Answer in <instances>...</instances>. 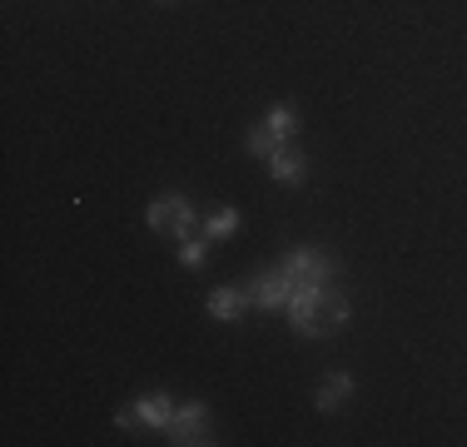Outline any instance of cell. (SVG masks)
<instances>
[{
	"label": "cell",
	"instance_id": "6da1fadb",
	"mask_svg": "<svg viewBox=\"0 0 467 447\" xmlns=\"http://www.w3.org/2000/svg\"><path fill=\"white\" fill-rule=\"evenodd\" d=\"M284 313H288V329H294L298 338H329V333L348 329V319H353L348 298L333 284H298L294 294H288Z\"/></svg>",
	"mask_w": 467,
	"mask_h": 447
},
{
	"label": "cell",
	"instance_id": "7a4b0ae2",
	"mask_svg": "<svg viewBox=\"0 0 467 447\" xmlns=\"http://www.w3.org/2000/svg\"><path fill=\"white\" fill-rule=\"evenodd\" d=\"M149 229L154 234H170V239H194V204L184 199V194H164V199H154L149 204Z\"/></svg>",
	"mask_w": 467,
	"mask_h": 447
},
{
	"label": "cell",
	"instance_id": "3957f363",
	"mask_svg": "<svg viewBox=\"0 0 467 447\" xmlns=\"http://www.w3.org/2000/svg\"><path fill=\"white\" fill-rule=\"evenodd\" d=\"M288 274V284H333V274H339V264H333V254H323V249H294V254H284V264H278Z\"/></svg>",
	"mask_w": 467,
	"mask_h": 447
},
{
	"label": "cell",
	"instance_id": "277c9868",
	"mask_svg": "<svg viewBox=\"0 0 467 447\" xmlns=\"http://www.w3.org/2000/svg\"><path fill=\"white\" fill-rule=\"evenodd\" d=\"M244 294H249V309H264L269 313V309H284L288 294H294V284H288L284 268H259V274L249 278Z\"/></svg>",
	"mask_w": 467,
	"mask_h": 447
},
{
	"label": "cell",
	"instance_id": "5b68a950",
	"mask_svg": "<svg viewBox=\"0 0 467 447\" xmlns=\"http://www.w3.org/2000/svg\"><path fill=\"white\" fill-rule=\"evenodd\" d=\"M164 433H170V443H180V447H204V443H214V437H209V408H204V403L174 408V423L164 427Z\"/></svg>",
	"mask_w": 467,
	"mask_h": 447
},
{
	"label": "cell",
	"instance_id": "8992f818",
	"mask_svg": "<svg viewBox=\"0 0 467 447\" xmlns=\"http://www.w3.org/2000/svg\"><path fill=\"white\" fill-rule=\"evenodd\" d=\"M264 164H269V174H274L278 184H304V174H308V160H304V149L298 145H278Z\"/></svg>",
	"mask_w": 467,
	"mask_h": 447
},
{
	"label": "cell",
	"instance_id": "52a82bcc",
	"mask_svg": "<svg viewBox=\"0 0 467 447\" xmlns=\"http://www.w3.org/2000/svg\"><path fill=\"white\" fill-rule=\"evenodd\" d=\"M135 413H139V423L154 427V433H164V427L174 423V403H170V393H145V398L135 403Z\"/></svg>",
	"mask_w": 467,
	"mask_h": 447
},
{
	"label": "cell",
	"instance_id": "ba28073f",
	"mask_svg": "<svg viewBox=\"0 0 467 447\" xmlns=\"http://www.w3.org/2000/svg\"><path fill=\"white\" fill-rule=\"evenodd\" d=\"M244 309H249L244 288H214V294H209V313H214V319H224V323H239V319H244Z\"/></svg>",
	"mask_w": 467,
	"mask_h": 447
},
{
	"label": "cell",
	"instance_id": "9c48e42d",
	"mask_svg": "<svg viewBox=\"0 0 467 447\" xmlns=\"http://www.w3.org/2000/svg\"><path fill=\"white\" fill-rule=\"evenodd\" d=\"M264 125L278 135V145H294V139H298V110L294 105H269Z\"/></svg>",
	"mask_w": 467,
	"mask_h": 447
},
{
	"label": "cell",
	"instance_id": "30bf717a",
	"mask_svg": "<svg viewBox=\"0 0 467 447\" xmlns=\"http://www.w3.org/2000/svg\"><path fill=\"white\" fill-rule=\"evenodd\" d=\"M348 398H353V378H348V372H333L329 383L319 388V408H323V413H333V408H343V403H348Z\"/></svg>",
	"mask_w": 467,
	"mask_h": 447
},
{
	"label": "cell",
	"instance_id": "8fae6325",
	"mask_svg": "<svg viewBox=\"0 0 467 447\" xmlns=\"http://www.w3.org/2000/svg\"><path fill=\"white\" fill-rule=\"evenodd\" d=\"M249 149H254L259 160H269V154H274V149H278V135H274V129L264 125V119H259V125L249 129Z\"/></svg>",
	"mask_w": 467,
	"mask_h": 447
},
{
	"label": "cell",
	"instance_id": "7c38bea8",
	"mask_svg": "<svg viewBox=\"0 0 467 447\" xmlns=\"http://www.w3.org/2000/svg\"><path fill=\"white\" fill-rule=\"evenodd\" d=\"M204 229H209V239H229L234 229H239V214H234V209H219V214H209V224H204Z\"/></svg>",
	"mask_w": 467,
	"mask_h": 447
},
{
	"label": "cell",
	"instance_id": "4fadbf2b",
	"mask_svg": "<svg viewBox=\"0 0 467 447\" xmlns=\"http://www.w3.org/2000/svg\"><path fill=\"white\" fill-rule=\"evenodd\" d=\"M204 254H209V239H184L180 244V264L184 268H204Z\"/></svg>",
	"mask_w": 467,
	"mask_h": 447
},
{
	"label": "cell",
	"instance_id": "5bb4252c",
	"mask_svg": "<svg viewBox=\"0 0 467 447\" xmlns=\"http://www.w3.org/2000/svg\"><path fill=\"white\" fill-rule=\"evenodd\" d=\"M115 427H139V413H135V408H119V413H115Z\"/></svg>",
	"mask_w": 467,
	"mask_h": 447
}]
</instances>
